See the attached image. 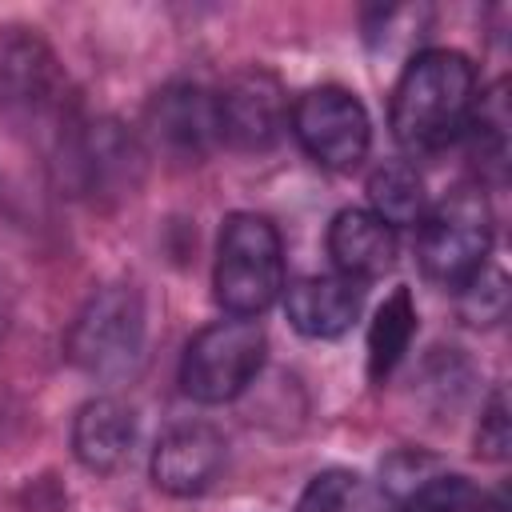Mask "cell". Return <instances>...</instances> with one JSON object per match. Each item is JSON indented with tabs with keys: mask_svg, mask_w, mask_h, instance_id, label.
I'll return each mask as SVG.
<instances>
[{
	"mask_svg": "<svg viewBox=\"0 0 512 512\" xmlns=\"http://www.w3.org/2000/svg\"><path fill=\"white\" fill-rule=\"evenodd\" d=\"M0 120L48 148V156L80 120L76 92L56 48L24 24L0 28Z\"/></svg>",
	"mask_w": 512,
	"mask_h": 512,
	"instance_id": "1",
	"label": "cell"
},
{
	"mask_svg": "<svg viewBox=\"0 0 512 512\" xmlns=\"http://www.w3.org/2000/svg\"><path fill=\"white\" fill-rule=\"evenodd\" d=\"M476 112V68L464 52H416L392 92V136L408 152H436L464 136Z\"/></svg>",
	"mask_w": 512,
	"mask_h": 512,
	"instance_id": "2",
	"label": "cell"
},
{
	"mask_svg": "<svg viewBox=\"0 0 512 512\" xmlns=\"http://www.w3.org/2000/svg\"><path fill=\"white\" fill-rule=\"evenodd\" d=\"M148 344L144 292L128 280L100 284L68 324L64 352L92 380H128Z\"/></svg>",
	"mask_w": 512,
	"mask_h": 512,
	"instance_id": "3",
	"label": "cell"
},
{
	"mask_svg": "<svg viewBox=\"0 0 512 512\" xmlns=\"http://www.w3.org/2000/svg\"><path fill=\"white\" fill-rule=\"evenodd\" d=\"M216 304L228 316L256 320L272 308L284 292V244L268 216L260 212H232L216 240V268H212Z\"/></svg>",
	"mask_w": 512,
	"mask_h": 512,
	"instance_id": "4",
	"label": "cell"
},
{
	"mask_svg": "<svg viewBox=\"0 0 512 512\" xmlns=\"http://www.w3.org/2000/svg\"><path fill=\"white\" fill-rule=\"evenodd\" d=\"M416 228V260L436 288L460 292L468 280L480 276V268H488L492 208L480 188L448 192L432 212H424Z\"/></svg>",
	"mask_w": 512,
	"mask_h": 512,
	"instance_id": "5",
	"label": "cell"
},
{
	"mask_svg": "<svg viewBox=\"0 0 512 512\" xmlns=\"http://www.w3.org/2000/svg\"><path fill=\"white\" fill-rule=\"evenodd\" d=\"M52 168L64 188L88 200L132 196L144 180V144L112 116L76 120L52 152Z\"/></svg>",
	"mask_w": 512,
	"mask_h": 512,
	"instance_id": "6",
	"label": "cell"
},
{
	"mask_svg": "<svg viewBox=\"0 0 512 512\" xmlns=\"http://www.w3.org/2000/svg\"><path fill=\"white\" fill-rule=\"evenodd\" d=\"M264 356L268 336L256 320H216L188 340L180 360V388L196 404H228L260 376Z\"/></svg>",
	"mask_w": 512,
	"mask_h": 512,
	"instance_id": "7",
	"label": "cell"
},
{
	"mask_svg": "<svg viewBox=\"0 0 512 512\" xmlns=\"http://www.w3.org/2000/svg\"><path fill=\"white\" fill-rule=\"evenodd\" d=\"M288 128L296 132L300 148L332 172L356 168L372 144V120L364 104L340 84H316L300 92L288 108Z\"/></svg>",
	"mask_w": 512,
	"mask_h": 512,
	"instance_id": "8",
	"label": "cell"
},
{
	"mask_svg": "<svg viewBox=\"0 0 512 512\" xmlns=\"http://www.w3.org/2000/svg\"><path fill=\"white\" fill-rule=\"evenodd\" d=\"M172 164H200L216 144V92L192 80L164 84L144 108V140Z\"/></svg>",
	"mask_w": 512,
	"mask_h": 512,
	"instance_id": "9",
	"label": "cell"
},
{
	"mask_svg": "<svg viewBox=\"0 0 512 512\" xmlns=\"http://www.w3.org/2000/svg\"><path fill=\"white\" fill-rule=\"evenodd\" d=\"M284 128H288V96L268 68H248L216 92L220 144L236 152H268Z\"/></svg>",
	"mask_w": 512,
	"mask_h": 512,
	"instance_id": "10",
	"label": "cell"
},
{
	"mask_svg": "<svg viewBox=\"0 0 512 512\" xmlns=\"http://www.w3.org/2000/svg\"><path fill=\"white\" fill-rule=\"evenodd\" d=\"M376 488L396 512H484V492L420 448L392 452L380 464Z\"/></svg>",
	"mask_w": 512,
	"mask_h": 512,
	"instance_id": "11",
	"label": "cell"
},
{
	"mask_svg": "<svg viewBox=\"0 0 512 512\" xmlns=\"http://www.w3.org/2000/svg\"><path fill=\"white\" fill-rule=\"evenodd\" d=\"M224 468V436L204 424H172L152 448V484L168 496H200Z\"/></svg>",
	"mask_w": 512,
	"mask_h": 512,
	"instance_id": "12",
	"label": "cell"
},
{
	"mask_svg": "<svg viewBox=\"0 0 512 512\" xmlns=\"http://www.w3.org/2000/svg\"><path fill=\"white\" fill-rule=\"evenodd\" d=\"M364 304V284L348 280L340 272L332 276H304L296 284H288L284 292V312L288 324L308 336V340H336L352 328V320L360 316Z\"/></svg>",
	"mask_w": 512,
	"mask_h": 512,
	"instance_id": "13",
	"label": "cell"
},
{
	"mask_svg": "<svg viewBox=\"0 0 512 512\" xmlns=\"http://www.w3.org/2000/svg\"><path fill=\"white\" fill-rule=\"evenodd\" d=\"M328 256L348 280H376L396 264V232L368 208H344L328 224Z\"/></svg>",
	"mask_w": 512,
	"mask_h": 512,
	"instance_id": "14",
	"label": "cell"
},
{
	"mask_svg": "<svg viewBox=\"0 0 512 512\" xmlns=\"http://www.w3.org/2000/svg\"><path fill=\"white\" fill-rule=\"evenodd\" d=\"M136 444V412L116 396L80 404L72 420V452L88 472H116Z\"/></svg>",
	"mask_w": 512,
	"mask_h": 512,
	"instance_id": "15",
	"label": "cell"
},
{
	"mask_svg": "<svg viewBox=\"0 0 512 512\" xmlns=\"http://www.w3.org/2000/svg\"><path fill=\"white\" fill-rule=\"evenodd\" d=\"M368 204H372L368 212L380 216L392 232L408 228V224H420L424 208H428L424 176L408 160H384L368 176Z\"/></svg>",
	"mask_w": 512,
	"mask_h": 512,
	"instance_id": "16",
	"label": "cell"
},
{
	"mask_svg": "<svg viewBox=\"0 0 512 512\" xmlns=\"http://www.w3.org/2000/svg\"><path fill=\"white\" fill-rule=\"evenodd\" d=\"M416 336V304L408 288H396L368 324V376L380 384L392 376V368L404 360L408 344Z\"/></svg>",
	"mask_w": 512,
	"mask_h": 512,
	"instance_id": "17",
	"label": "cell"
},
{
	"mask_svg": "<svg viewBox=\"0 0 512 512\" xmlns=\"http://www.w3.org/2000/svg\"><path fill=\"white\" fill-rule=\"evenodd\" d=\"M296 512H384V496L356 468H324L300 492Z\"/></svg>",
	"mask_w": 512,
	"mask_h": 512,
	"instance_id": "18",
	"label": "cell"
},
{
	"mask_svg": "<svg viewBox=\"0 0 512 512\" xmlns=\"http://www.w3.org/2000/svg\"><path fill=\"white\" fill-rule=\"evenodd\" d=\"M508 444H512V432H508V396L496 388L480 412V428H476V456L480 460H492L500 464L508 456Z\"/></svg>",
	"mask_w": 512,
	"mask_h": 512,
	"instance_id": "19",
	"label": "cell"
},
{
	"mask_svg": "<svg viewBox=\"0 0 512 512\" xmlns=\"http://www.w3.org/2000/svg\"><path fill=\"white\" fill-rule=\"evenodd\" d=\"M460 296L472 304V316L476 324H492L504 316V276L496 268H480L476 280H468L460 288Z\"/></svg>",
	"mask_w": 512,
	"mask_h": 512,
	"instance_id": "20",
	"label": "cell"
}]
</instances>
